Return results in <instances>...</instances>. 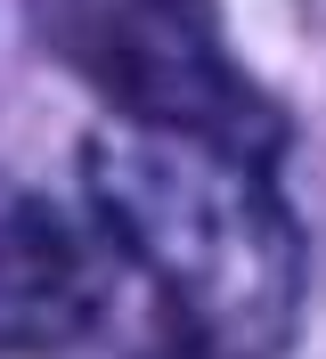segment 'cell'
I'll use <instances>...</instances> for the list:
<instances>
[{"mask_svg": "<svg viewBox=\"0 0 326 359\" xmlns=\"http://www.w3.org/2000/svg\"><path fill=\"white\" fill-rule=\"evenodd\" d=\"M98 318V262L25 188H0V359H41L90 335Z\"/></svg>", "mask_w": 326, "mask_h": 359, "instance_id": "cell-3", "label": "cell"}, {"mask_svg": "<svg viewBox=\"0 0 326 359\" xmlns=\"http://www.w3.org/2000/svg\"><path fill=\"white\" fill-rule=\"evenodd\" d=\"M41 25L65 66H82L139 123L212 131L253 156L278 147V114L229 66L212 0H41Z\"/></svg>", "mask_w": 326, "mask_h": 359, "instance_id": "cell-2", "label": "cell"}, {"mask_svg": "<svg viewBox=\"0 0 326 359\" xmlns=\"http://www.w3.org/2000/svg\"><path fill=\"white\" fill-rule=\"evenodd\" d=\"M82 188L123 262L147 269L179 343L204 359H278L302 318V237L269 156L212 131L114 114L82 147Z\"/></svg>", "mask_w": 326, "mask_h": 359, "instance_id": "cell-1", "label": "cell"}, {"mask_svg": "<svg viewBox=\"0 0 326 359\" xmlns=\"http://www.w3.org/2000/svg\"><path fill=\"white\" fill-rule=\"evenodd\" d=\"M139 359H204L196 343H163V351H139Z\"/></svg>", "mask_w": 326, "mask_h": 359, "instance_id": "cell-4", "label": "cell"}]
</instances>
